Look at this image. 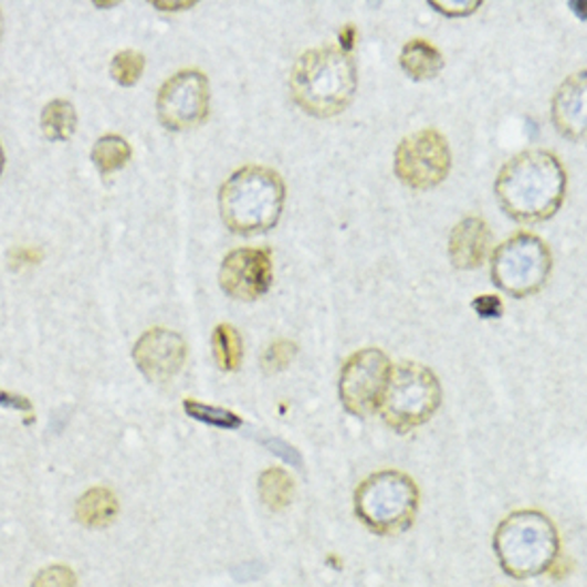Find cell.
I'll list each match as a JSON object with an SVG mask.
<instances>
[{
	"mask_svg": "<svg viewBox=\"0 0 587 587\" xmlns=\"http://www.w3.org/2000/svg\"><path fill=\"white\" fill-rule=\"evenodd\" d=\"M554 256L549 247L534 233H517L495 248L492 280L511 297L536 295L549 280Z\"/></svg>",
	"mask_w": 587,
	"mask_h": 587,
	"instance_id": "obj_7",
	"label": "cell"
},
{
	"mask_svg": "<svg viewBox=\"0 0 587 587\" xmlns=\"http://www.w3.org/2000/svg\"><path fill=\"white\" fill-rule=\"evenodd\" d=\"M158 9H186V7H192V2H180V4H169V2H156Z\"/></svg>",
	"mask_w": 587,
	"mask_h": 587,
	"instance_id": "obj_29",
	"label": "cell"
},
{
	"mask_svg": "<svg viewBox=\"0 0 587 587\" xmlns=\"http://www.w3.org/2000/svg\"><path fill=\"white\" fill-rule=\"evenodd\" d=\"M500 208L517 222H543L556 214L566 195V171L554 153L526 150L506 160L495 178Z\"/></svg>",
	"mask_w": 587,
	"mask_h": 587,
	"instance_id": "obj_1",
	"label": "cell"
},
{
	"mask_svg": "<svg viewBox=\"0 0 587 587\" xmlns=\"http://www.w3.org/2000/svg\"><path fill=\"white\" fill-rule=\"evenodd\" d=\"M284 199L286 188L279 171L248 165L227 178L218 195V208L222 222L233 233L256 235L279 224Z\"/></svg>",
	"mask_w": 587,
	"mask_h": 587,
	"instance_id": "obj_3",
	"label": "cell"
},
{
	"mask_svg": "<svg viewBox=\"0 0 587 587\" xmlns=\"http://www.w3.org/2000/svg\"><path fill=\"white\" fill-rule=\"evenodd\" d=\"M295 357H297V344L295 342H272L261 357V366H263L265 374H280L295 361Z\"/></svg>",
	"mask_w": 587,
	"mask_h": 587,
	"instance_id": "obj_23",
	"label": "cell"
},
{
	"mask_svg": "<svg viewBox=\"0 0 587 587\" xmlns=\"http://www.w3.org/2000/svg\"><path fill=\"white\" fill-rule=\"evenodd\" d=\"M210 112V82L197 69L171 75L158 91L156 116L169 130H186L206 123Z\"/></svg>",
	"mask_w": 587,
	"mask_h": 587,
	"instance_id": "obj_10",
	"label": "cell"
},
{
	"mask_svg": "<svg viewBox=\"0 0 587 587\" xmlns=\"http://www.w3.org/2000/svg\"><path fill=\"white\" fill-rule=\"evenodd\" d=\"M492 248L490 224L479 217L460 220L449 238V259L458 270H476L485 263Z\"/></svg>",
	"mask_w": 587,
	"mask_h": 587,
	"instance_id": "obj_14",
	"label": "cell"
},
{
	"mask_svg": "<svg viewBox=\"0 0 587 587\" xmlns=\"http://www.w3.org/2000/svg\"><path fill=\"white\" fill-rule=\"evenodd\" d=\"M41 259H43V252H41L39 248L34 247L11 248V250H9V256H7V261H9V268H11V270L31 268V265L41 263Z\"/></svg>",
	"mask_w": 587,
	"mask_h": 587,
	"instance_id": "obj_25",
	"label": "cell"
},
{
	"mask_svg": "<svg viewBox=\"0 0 587 587\" xmlns=\"http://www.w3.org/2000/svg\"><path fill=\"white\" fill-rule=\"evenodd\" d=\"M144 69H146V59L141 52H135V50H124L118 52L112 61V77L120 84V86H135L139 82V77L144 75Z\"/></svg>",
	"mask_w": 587,
	"mask_h": 587,
	"instance_id": "obj_22",
	"label": "cell"
},
{
	"mask_svg": "<svg viewBox=\"0 0 587 587\" xmlns=\"http://www.w3.org/2000/svg\"><path fill=\"white\" fill-rule=\"evenodd\" d=\"M430 4H432L438 13H442V15H447V18H465V15L474 13V11L481 7L479 0H468V2H460V0H453V2H451V0L438 2V0H432Z\"/></svg>",
	"mask_w": 587,
	"mask_h": 587,
	"instance_id": "obj_26",
	"label": "cell"
},
{
	"mask_svg": "<svg viewBox=\"0 0 587 587\" xmlns=\"http://www.w3.org/2000/svg\"><path fill=\"white\" fill-rule=\"evenodd\" d=\"M442 402V387L428 366L403 361L391 370V378L380 403L385 423L406 433L428 423Z\"/></svg>",
	"mask_w": 587,
	"mask_h": 587,
	"instance_id": "obj_6",
	"label": "cell"
},
{
	"mask_svg": "<svg viewBox=\"0 0 587 587\" xmlns=\"http://www.w3.org/2000/svg\"><path fill=\"white\" fill-rule=\"evenodd\" d=\"M400 64L410 80L428 82L444 69V56L430 41L410 39L402 48Z\"/></svg>",
	"mask_w": 587,
	"mask_h": 587,
	"instance_id": "obj_15",
	"label": "cell"
},
{
	"mask_svg": "<svg viewBox=\"0 0 587 587\" xmlns=\"http://www.w3.org/2000/svg\"><path fill=\"white\" fill-rule=\"evenodd\" d=\"M77 126V114L69 101L56 98L45 105L41 114V128L52 141H69Z\"/></svg>",
	"mask_w": 587,
	"mask_h": 587,
	"instance_id": "obj_18",
	"label": "cell"
},
{
	"mask_svg": "<svg viewBox=\"0 0 587 587\" xmlns=\"http://www.w3.org/2000/svg\"><path fill=\"white\" fill-rule=\"evenodd\" d=\"M396 176L415 190L442 185L451 171V150L447 137L436 128H421L403 137L396 150Z\"/></svg>",
	"mask_w": 587,
	"mask_h": 587,
	"instance_id": "obj_9",
	"label": "cell"
},
{
	"mask_svg": "<svg viewBox=\"0 0 587 587\" xmlns=\"http://www.w3.org/2000/svg\"><path fill=\"white\" fill-rule=\"evenodd\" d=\"M587 73H575L559 84L552 101L557 133L570 141H584L587 133Z\"/></svg>",
	"mask_w": 587,
	"mask_h": 587,
	"instance_id": "obj_13",
	"label": "cell"
},
{
	"mask_svg": "<svg viewBox=\"0 0 587 587\" xmlns=\"http://www.w3.org/2000/svg\"><path fill=\"white\" fill-rule=\"evenodd\" d=\"M185 410L192 419L214 426V428H222V430H238L242 426V419L227 408H218V406L197 402V400H185Z\"/></svg>",
	"mask_w": 587,
	"mask_h": 587,
	"instance_id": "obj_21",
	"label": "cell"
},
{
	"mask_svg": "<svg viewBox=\"0 0 587 587\" xmlns=\"http://www.w3.org/2000/svg\"><path fill=\"white\" fill-rule=\"evenodd\" d=\"M357 93V64L342 48L304 52L291 71L293 101L316 118L342 114Z\"/></svg>",
	"mask_w": 587,
	"mask_h": 587,
	"instance_id": "obj_2",
	"label": "cell"
},
{
	"mask_svg": "<svg viewBox=\"0 0 587 587\" xmlns=\"http://www.w3.org/2000/svg\"><path fill=\"white\" fill-rule=\"evenodd\" d=\"M472 310L481 318H500L504 314L502 300L497 295H479V297H474L472 300Z\"/></svg>",
	"mask_w": 587,
	"mask_h": 587,
	"instance_id": "obj_27",
	"label": "cell"
},
{
	"mask_svg": "<svg viewBox=\"0 0 587 587\" xmlns=\"http://www.w3.org/2000/svg\"><path fill=\"white\" fill-rule=\"evenodd\" d=\"M120 513V502L107 488H93L77 500L75 517L88 527L109 526Z\"/></svg>",
	"mask_w": 587,
	"mask_h": 587,
	"instance_id": "obj_16",
	"label": "cell"
},
{
	"mask_svg": "<svg viewBox=\"0 0 587 587\" xmlns=\"http://www.w3.org/2000/svg\"><path fill=\"white\" fill-rule=\"evenodd\" d=\"M31 587H77V579L66 566H50L34 577Z\"/></svg>",
	"mask_w": 587,
	"mask_h": 587,
	"instance_id": "obj_24",
	"label": "cell"
},
{
	"mask_svg": "<svg viewBox=\"0 0 587 587\" xmlns=\"http://www.w3.org/2000/svg\"><path fill=\"white\" fill-rule=\"evenodd\" d=\"M130 146L128 141L120 137V135H105L101 137L93 148L94 167L107 176L114 174L118 169L126 167V163L130 160Z\"/></svg>",
	"mask_w": 587,
	"mask_h": 587,
	"instance_id": "obj_20",
	"label": "cell"
},
{
	"mask_svg": "<svg viewBox=\"0 0 587 587\" xmlns=\"http://www.w3.org/2000/svg\"><path fill=\"white\" fill-rule=\"evenodd\" d=\"M259 495L270 511H284L295 495V481L284 468H268L259 476Z\"/></svg>",
	"mask_w": 587,
	"mask_h": 587,
	"instance_id": "obj_17",
	"label": "cell"
},
{
	"mask_svg": "<svg viewBox=\"0 0 587 587\" xmlns=\"http://www.w3.org/2000/svg\"><path fill=\"white\" fill-rule=\"evenodd\" d=\"M494 552L509 577H538L559 556L557 527L541 511H515L495 530Z\"/></svg>",
	"mask_w": 587,
	"mask_h": 587,
	"instance_id": "obj_4",
	"label": "cell"
},
{
	"mask_svg": "<svg viewBox=\"0 0 587 587\" xmlns=\"http://www.w3.org/2000/svg\"><path fill=\"white\" fill-rule=\"evenodd\" d=\"M186 342L178 332L155 327L133 346V359L150 382L174 380L186 361Z\"/></svg>",
	"mask_w": 587,
	"mask_h": 587,
	"instance_id": "obj_12",
	"label": "cell"
},
{
	"mask_svg": "<svg viewBox=\"0 0 587 587\" xmlns=\"http://www.w3.org/2000/svg\"><path fill=\"white\" fill-rule=\"evenodd\" d=\"M0 403L4 406H11V408H18V410H27L31 412L32 406L27 398H18V396H9V394H0Z\"/></svg>",
	"mask_w": 587,
	"mask_h": 587,
	"instance_id": "obj_28",
	"label": "cell"
},
{
	"mask_svg": "<svg viewBox=\"0 0 587 587\" xmlns=\"http://www.w3.org/2000/svg\"><path fill=\"white\" fill-rule=\"evenodd\" d=\"M220 289L242 302L263 297L274 282L272 252L265 248H235L220 263Z\"/></svg>",
	"mask_w": 587,
	"mask_h": 587,
	"instance_id": "obj_11",
	"label": "cell"
},
{
	"mask_svg": "<svg viewBox=\"0 0 587 587\" xmlns=\"http://www.w3.org/2000/svg\"><path fill=\"white\" fill-rule=\"evenodd\" d=\"M212 350H214V359H217L220 370H238L242 364V355H244L240 332L229 323L217 325V329L212 334Z\"/></svg>",
	"mask_w": 587,
	"mask_h": 587,
	"instance_id": "obj_19",
	"label": "cell"
},
{
	"mask_svg": "<svg viewBox=\"0 0 587 587\" xmlns=\"http://www.w3.org/2000/svg\"><path fill=\"white\" fill-rule=\"evenodd\" d=\"M391 361L380 348H361L353 353L340 371V402L355 417H371L380 410L389 378Z\"/></svg>",
	"mask_w": 587,
	"mask_h": 587,
	"instance_id": "obj_8",
	"label": "cell"
},
{
	"mask_svg": "<svg viewBox=\"0 0 587 587\" xmlns=\"http://www.w3.org/2000/svg\"><path fill=\"white\" fill-rule=\"evenodd\" d=\"M2 167H4V153H2V146H0V174H2Z\"/></svg>",
	"mask_w": 587,
	"mask_h": 587,
	"instance_id": "obj_30",
	"label": "cell"
},
{
	"mask_svg": "<svg viewBox=\"0 0 587 587\" xmlns=\"http://www.w3.org/2000/svg\"><path fill=\"white\" fill-rule=\"evenodd\" d=\"M0 34H2V13H0Z\"/></svg>",
	"mask_w": 587,
	"mask_h": 587,
	"instance_id": "obj_31",
	"label": "cell"
},
{
	"mask_svg": "<svg viewBox=\"0 0 587 587\" xmlns=\"http://www.w3.org/2000/svg\"><path fill=\"white\" fill-rule=\"evenodd\" d=\"M419 488L400 470L374 472L355 490V515L380 536L402 534L415 524Z\"/></svg>",
	"mask_w": 587,
	"mask_h": 587,
	"instance_id": "obj_5",
	"label": "cell"
}]
</instances>
